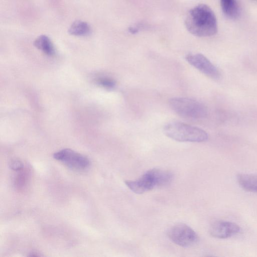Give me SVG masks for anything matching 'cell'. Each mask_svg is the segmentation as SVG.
<instances>
[{"mask_svg": "<svg viewBox=\"0 0 257 257\" xmlns=\"http://www.w3.org/2000/svg\"><path fill=\"white\" fill-rule=\"evenodd\" d=\"M185 25L188 31L198 37H209L217 32L216 16L206 5L200 4L188 12L185 19Z\"/></svg>", "mask_w": 257, "mask_h": 257, "instance_id": "obj_1", "label": "cell"}, {"mask_svg": "<svg viewBox=\"0 0 257 257\" xmlns=\"http://www.w3.org/2000/svg\"><path fill=\"white\" fill-rule=\"evenodd\" d=\"M169 138L178 142H203L207 140L208 134L203 130L181 122H172L164 127Z\"/></svg>", "mask_w": 257, "mask_h": 257, "instance_id": "obj_2", "label": "cell"}, {"mask_svg": "<svg viewBox=\"0 0 257 257\" xmlns=\"http://www.w3.org/2000/svg\"><path fill=\"white\" fill-rule=\"evenodd\" d=\"M169 105L177 114L184 118L199 119L206 117V107L196 99L187 97H174L170 99Z\"/></svg>", "mask_w": 257, "mask_h": 257, "instance_id": "obj_3", "label": "cell"}, {"mask_svg": "<svg viewBox=\"0 0 257 257\" xmlns=\"http://www.w3.org/2000/svg\"><path fill=\"white\" fill-rule=\"evenodd\" d=\"M167 234L172 242L184 247H192L198 241L196 233L190 227L183 223H179L171 227Z\"/></svg>", "mask_w": 257, "mask_h": 257, "instance_id": "obj_4", "label": "cell"}, {"mask_svg": "<svg viewBox=\"0 0 257 257\" xmlns=\"http://www.w3.org/2000/svg\"><path fill=\"white\" fill-rule=\"evenodd\" d=\"M53 157L75 170H84L90 165V161L86 157L70 149H64L56 152Z\"/></svg>", "mask_w": 257, "mask_h": 257, "instance_id": "obj_5", "label": "cell"}, {"mask_svg": "<svg viewBox=\"0 0 257 257\" xmlns=\"http://www.w3.org/2000/svg\"><path fill=\"white\" fill-rule=\"evenodd\" d=\"M185 58L190 65L207 76L215 80L220 78L221 74L219 70L203 55L189 54Z\"/></svg>", "mask_w": 257, "mask_h": 257, "instance_id": "obj_6", "label": "cell"}, {"mask_svg": "<svg viewBox=\"0 0 257 257\" xmlns=\"http://www.w3.org/2000/svg\"><path fill=\"white\" fill-rule=\"evenodd\" d=\"M240 231V228L237 224L223 220L214 222L209 228L211 235L220 239L233 236L238 233Z\"/></svg>", "mask_w": 257, "mask_h": 257, "instance_id": "obj_7", "label": "cell"}, {"mask_svg": "<svg viewBox=\"0 0 257 257\" xmlns=\"http://www.w3.org/2000/svg\"><path fill=\"white\" fill-rule=\"evenodd\" d=\"M125 183L131 190L136 194H142L156 187L154 181L148 171L138 179L125 181Z\"/></svg>", "mask_w": 257, "mask_h": 257, "instance_id": "obj_8", "label": "cell"}, {"mask_svg": "<svg viewBox=\"0 0 257 257\" xmlns=\"http://www.w3.org/2000/svg\"><path fill=\"white\" fill-rule=\"evenodd\" d=\"M237 182L244 190L257 192V175L252 174H239L237 176Z\"/></svg>", "mask_w": 257, "mask_h": 257, "instance_id": "obj_9", "label": "cell"}, {"mask_svg": "<svg viewBox=\"0 0 257 257\" xmlns=\"http://www.w3.org/2000/svg\"><path fill=\"white\" fill-rule=\"evenodd\" d=\"M148 172L152 176L156 187L166 185L172 180V174L168 171L160 169H152Z\"/></svg>", "mask_w": 257, "mask_h": 257, "instance_id": "obj_10", "label": "cell"}, {"mask_svg": "<svg viewBox=\"0 0 257 257\" xmlns=\"http://www.w3.org/2000/svg\"><path fill=\"white\" fill-rule=\"evenodd\" d=\"M34 45L47 55L52 56L55 53L52 42L46 35H42L38 37L34 42Z\"/></svg>", "mask_w": 257, "mask_h": 257, "instance_id": "obj_11", "label": "cell"}, {"mask_svg": "<svg viewBox=\"0 0 257 257\" xmlns=\"http://www.w3.org/2000/svg\"><path fill=\"white\" fill-rule=\"evenodd\" d=\"M222 11L224 14L231 19H235L239 15L238 5L236 0H220Z\"/></svg>", "mask_w": 257, "mask_h": 257, "instance_id": "obj_12", "label": "cell"}, {"mask_svg": "<svg viewBox=\"0 0 257 257\" xmlns=\"http://www.w3.org/2000/svg\"><path fill=\"white\" fill-rule=\"evenodd\" d=\"M91 32L89 25L82 21H76L70 26L68 33L73 36H85L89 35Z\"/></svg>", "mask_w": 257, "mask_h": 257, "instance_id": "obj_13", "label": "cell"}, {"mask_svg": "<svg viewBox=\"0 0 257 257\" xmlns=\"http://www.w3.org/2000/svg\"><path fill=\"white\" fill-rule=\"evenodd\" d=\"M97 83L106 89H111L115 87L116 82L115 80L108 77H102L97 79Z\"/></svg>", "mask_w": 257, "mask_h": 257, "instance_id": "obj_14", "label": "cell"}, {"mask_svg": "<svg viewBox=\"0 0 257 257\" xmlns=\"http://www.w3.org/2000/svg\"><path fill=\"white\" fill-rule=\"evenodd\" d=\"M9 166L13 170L18 171L21 170L24 167L23 163L20 160L14 159L9 163Z\"/></svg>", "mask_w": 257, "mask_h": 257, "instance_id": "obj_15", "label": "cell"}]
</instances>
